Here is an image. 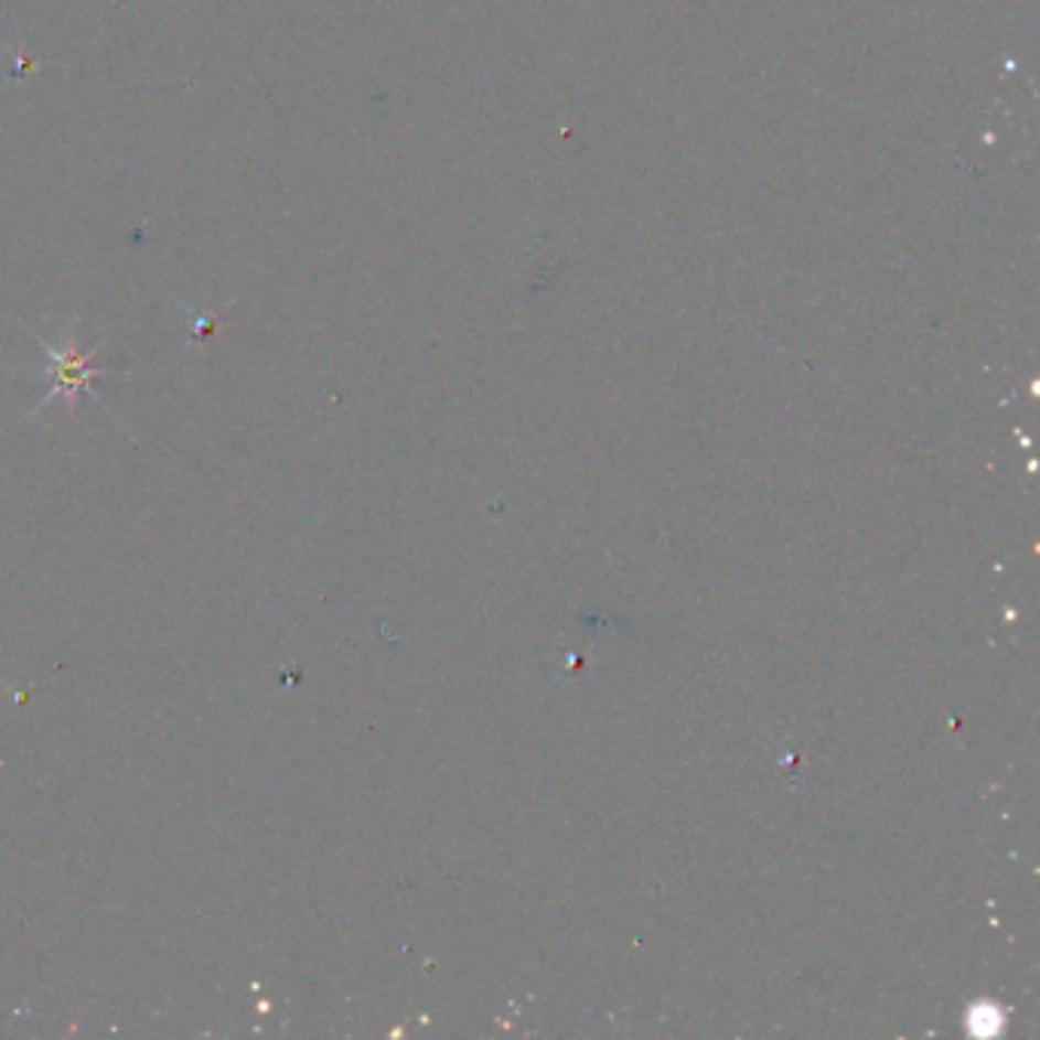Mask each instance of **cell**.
<instances>
[{"instance_id": "cell-1", "label": "cell", "mask_w": 1040, "mask_h": 1040, "mask_svg": "<svg viewBox=\"0 0 1040 1040\" xmlns=\"http://www.w3.org/2000/svg\"><path fill=\"white\" fill-rule=\"evenodd\" d=\"M43 352L50 354V376H53V390H65L67 397H74L79 388H89L92 378L105 376V369H95L89 364L92 354H79L77 349L58 352L50 342H43Z\"/></svg>"}]
</instances>
